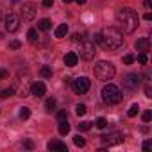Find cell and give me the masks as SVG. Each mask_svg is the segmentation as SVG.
I'll return each mask as SVG.
<instances>
[{
	"label": "cell",
	"instance_id": "39",
	"mask_svg": "<svg viewBox=\"0 0 152 152\" xmlns=\"http://www.w3.org/2000/svg\"><path fill=\"white\" fill-rule=\"evenodd\" d=\"M143 20L150 22V20H152V15H150V13H145V15H143Z\"/></svg>",
	"mask_w": 152,
	"mask_h": 152
},
{
	"label": "cell",
	"instance_id": "21",
	"mask_svg": "<svg viewBox=\"0 0 152 152\" xmlns=\"http://www.w3.org/2000/svg\"><path fill=\"white\" fill-rule=\"evenodd\" d=\"M56 99H47V102H45V107H47V111H54L56 109Z\"/></svg>",
	"mask_w": 152,
	"mask_h": 152
},
{
	"label": "cell",
	"instance_id": "11",
	"mask_svg": "<svg viewBox=\"0 0 152 152\" xmlns=\"http://www.w3.org/2000/svg\"><path fill=\"white\" fill-rule=\"evenodd\" d=\"M31 93L39 99V97H43V95L47 93V88H45V84H43L41 81H36V83H32V86H31Z\"/></svg>",
	"mask_w": 152,
	"mask_h": 152
},
{
	"label": "cell",
	"instance_id": "7",
	"mask_svg": "<svg viewBox=\"0 0 152 152\" xmlns=\"http://www.w3.org/2000/svg\"><path fill=\"white\" fill-rule=\"evenodd\" d=\"M4 27L7 32H16L20 29V18L15 15V13H9L6 18H4Z\"/></svg>",
	"mask_w": 152,
	"mask_h": 152
},
{
	"label": "cell",
	"instance_id": "30",
	"mask_svg": "<svg viewBox=\"0 0 152 152\" xmlns=\"http://www.w3.org/2000/svg\"><path fill=\"white\" fill-rule=\"evenodd\" d=\"M132 61H134V56H132V54H127V56L124 57V63H125V64H131Z\"/></svg>",
	"mask_w": 152,
	"mask_h": 152
},
{
	"label": "cell",
	"instance_id": "31",
	"mask_svg": "<svg viewBox=\"0 0 152 152\" xmlns=\"http://www.w3.org/2000/svg\"><path fill=\"white\" fill-rule=\"evenodd\" d=\"M57 118H59V122H61V120H68V113H66V111H59V113H57Z\"/></svg>",
	"mask_w": 152,
	"mask_h": 152
},
{
	"label": "cell",
	"instance_id": "15",
	"mask_svg": "<svg viewBox=\"0 0 152 152\" xmlns=\"http://www.w3.org/2000/svg\"><path fill=\"white\" fill-rule=\"evenodd\" d=\"M66 32H68V25L66 23H61L59 27H56V38H64L66 36Z\"/></svg>",
	"mask_w": 152,
	"mask_h": 152
},
{
	"label": "cell",
	"instance_id": "33",
	"mask_svg": "<svg viewBox=\"0 0 152 152\" xmlns=\"http://www.w3.org/2000/svg\"><path fill=\"white\" fill-rule=\"evenodd\" d=\"M7 77H9V72L2 68V70H0V81H2V79H7Z\"/></svg>",
	"mask_w": 152,
	"mask_h": 152
},
{
	"label": "cell",
	"instance_id": "37",
	"mask_svg": "<svg viewBox=\"0 0 152 152\" xmlns=\"http://www.w3.org/2000/svg\"><path fill=\"white\" fill-rule=\"evenodd\" d=\"M52 4H54V0H43V6L45 7H52Z\"/></svg>",
	"mask_w": 152,
	"mask_h": 152
},
{
	"label": "cell",
	"instance_id": "8",
	"mask_svg": "<svg viewBox=\"0 0 152 152\" xmlns=\"http://www.w3.org/2000/svg\"><path fill=\"white\" fill-rule=\"evenodd\" d=\"M36 13H38V6L34 2H25L22 6V16H23V20H27V22L34 20Z\"/></svg>",
	"mask_w": 152,
	"mask_h": 152
},
{
	"label": "cell",
	"instance_id": "43",
	"mask_svg": "<svg viewBox=\"0 0 152 152\" xmlns=\"http://www.w3.org/2000/svg\"><path fill=\"white\" fill-rule=\"evenodd\" d=\"M75 2H77V4H81V6H83V4H86V0H75Z\"/></svg>",
	"mask_w": 152,
	"mask_h": 152
},
{
	"label": "cell",
	"instance_id": "1",
	"mask_svg": "<svg viewBox=\"0 0 152 152\" xmlns=\"http://www.w3.org/2000/svg\"><path fill=\"white\" fill-rule=\"evenodd\" d=\"M116 22H118V25H120V32L124 34H131V32H134L136 31V27H138V23H140V16H138V13L134 11V9H131V7H120L118 11H116Z\"/></svg>",
	"mask_w": 152,
	"mask_h": 152
},
{
	"label": "cell",
	"instance_id": "42",
	"mask_svg": "<svg viewBox=\"0 0 152 152\" xmlns=\"http://www.w3.org/2000/svg\"><path fill=\"white\" fill-rule=\"evenodd\" d=\"M143 6H145V9H150V0H145Z\"/></svg>",
	"mask_w": 152,
	"mask_h": 152
},
{
	"label": "cell",
	"instance_id": "40",
	"mask_svg": "<svg viewBox=\"0 0 152 152\" xmlns=\"http://www.w3.org/2000/svg\"><path fill=\"white\" fill-rule=\"evenodd\" d=\"M93 43H100V34H93Z\"/></svg>",
	"mask_w": 152,
	"mask_h": 152
},
{
	"label": "cell",
	"instance_id": "14",
	"mask_svg": "<svg viewBox=\"0 0 152 152\" xmlns=\"http://www.w3.org/2000/svg\"><path fill=\"white\" fill-rule=\"evenodd\" d=\"M77 61H79V56L75 54V52H68L64 56V64L66 66H75V64H77Z\"/></svg>",
	"mask_w": 152,
	"mask_h": 152
},
{
	"label": "cell",
	"instance_id": "9",
	"mask_svg": "<svg viewBox=\"0 0 152 152\" xmlns=\"http://www.w3.org/2000/svg\"><path fill=\"white\" fill-rule=\"evenodd\" d=\"M100 140L106 147H113V145H120L124 141V136L120 132H111V134H102Z\"/></svg>",
	"mask_w": 152,
	"mask_h": 152
},
{
	"label": "cell",
	"instance_id": "34",
	"mask_svg": "<svg viewBox=\"0 0 152 152\" xmlns=\"http://www.w3.org/2000/svg\"><path fill=\"white\" fill-rule=\"evenodd\" d=\"M72 41H83V34H79V32H75V34L72 36Z\"/></svg>",
	"mask_w": 152,
	"mask_h": 152
},
{
	"label": "cell",
	"instance_id": "26",
	"mask_svg": "<svg viewBox=\"0 0 152 152\" xmlns=\"http://www.w3.org/2000/svg\"><path fill=\"white\" fill-rule=\"evenodd\" d=\"M75 113H77L79 116H83L86 113V106L84 104H79V106H75Z\"/></svg>",
	"mask_w": 152,
	"mask_h": 152
},
{
	"label": "cell",
	"instance_id": "19",
	"mask_svg": "<svg viewBox=\"0 0 152 152\" xmlns=\"http://www.w3.org/2000/svg\"><path fill=\"white\" fill-rule=\"evenodd\" d=\"M27 39H29L31 43H36V41H38V31H36V29H31V31L27 32Z\"/></svg>",
	"mask_w": 152,
	"mask_h": 152
},
{
	"label": "cell",
	"instance_id": "10",
	"mask_svg": "<svg viewBox=\"0 0 152 152\" xmlns=\"http://www.w3.org/2000/svg\"><path fill=\"white\" fill-rule=\"evenodd\" d=\"M81 57L86 61H91L95 57V43L93 41H84L81 45Z\"/></svg>",
	"mask_w": 152,
	"mask_h": 152
},
{
	"label": "cell",
	"instance_id": "29",
	"mask_svg": "<svg viewBox=\"0 0 152 152\" xmlns=\"http://www.w3.org/2000/svg\"><path fill=\"white\" fill-rule=\"evenodd\" d=\"M138 61H140L141 64H147V61H148V59H147V54H145V52H140V56H138Z\"/></svg>",
	"mask_w": 152,
	"mask_h": 152
},
{
	"label": "cell",
	"instance_id": "20",
	"mask_svg": "<svg viewBox=\"0 0 152 152\" xmlns=\"http://www.w3.org/2000/svg\"><path fill=\"white\" fill-rule=\"evenodd\" d=\"M39 73H41V77H45V79L52 77V70H50V66H43V68L39 70Z\"/></svg>",
	"mask_w": 152,
	"mask_h": 152
},
{
	"label": "cell",
	"instance_id": "6",
	"mask_svg": "<svg viewBox=\"0 0 152 152\" xmlns=\"http://www.w3.org/2000/svg\"><path fill=\"white\" fill-rule=\"evenodd\" d=\"M124 90L127 91H134L138 86H140V75L138 73H127L125 77H124Z\"/></svg>",
	"mask_w": 152,
	"mask_h": 152
},
{
	"label": "cell",
	"instance_id": "5",
	"mask_svg": "<svg viewBox=\"0 0 152 152\" xmlns=\"http://www.w3.org/2000/svg\"><path fill=\"white\" fill-rule=\"evenodd\" d=\"M72 88L77 95H84L90 90V79L88 77H77L75 81H72Z\"/></svg>",
	"mask_w": 152,
	"mask_h": 152
},
{
	"label": "cell",
	"instance_id": "27",
	"mask_svg": "<svg viewBox=\"0 0 152 152\" xmlns=\"http://www.w3.org/2000/svg\"><path fill=\"white\" fill-rule=\"evenodd\" d=\"M95 125H97V127H99V129H104V127H106V125H107V120H106V118H102V116H100V118H99V120H97V122H95Z\"/></svg>",
	"mask_w": 152,
	"mask_h": 152
},
{
	"label": "cell",
	"instance_id": "23",
	"mask_svg": "<svg viewBox=\"0 0 152 152\" xmlns=\"http://www.w3.org/2000/svg\"><path fill=\"white\" fill-rule=\"evenodd\" d=\"M31 116V109L29 107H20V118L22 120H27Z\"/></svg>",
	"mask_w": 152,
	"mask_h": 152
},
{
	"label": "cell",
	"instance_id": "3",
	"mask_svg": "<svg viewBox=\"0 0 152 152\" xmlns=\"http://www.w3.org/2000/svg\"><path fill=\"white\" fill-rule=\"evenodd\" d=\"M93 73H95V77H97L99 81L107 83V81H111V79L115 77L116 70H115V66H113L109 61H99V63L95 64V68H93Z\"/></svg>",
	"mask_w": 152,
	"mask_h": 152
},
{
	"label": "cell",
	"instance_id": "17",
	"mask_svg": "<svg viewBox=\"0 0 152 152\" xmlns=\"http://www.w3.org/2000/svg\"><path fill=\"white\" fill-rule=\"evenodd\" d=\"M50 27H52V22H50L48 18H43V20L38 22V29H39V31H48Z\"/></svg>",
	"mask_w": 152,
	"mask_h": 152
},
{
	"label": "cell",
	"instance_id": "41",
	"mask_svg": "<svg viewBox=\"0 0 152 152\" xmlns=\"http://www.w3.org/2000/svg\"><path fill=\"white\" fill-rule=\"evenodd\" d=\"M145 95H147V97H152V91H150V88H148V86L145 88Z\"/></svg>",
	"mask_w": 152,
	"mask_h": 152
},
{
	"label": "cell",
	"instance_id": "4",
	"mask_svg": "<svg viewBox=\"0 0 152 152\" xmlns=\"http://www.w3.org/2000/svg\"><path fill=\"white\" fill-rule=\"evenodd\" d=\"M102 100L107 104V106H115L122 100V91L116 84H106L104 90H102Z\"/></svg>",
	"mask_w": 152,
	"mask_h": 152
},
{
	"label": "cell",
	"instance_id": "28",
	"mask_svg": "<svg viewBox=\"0 0 152 152\" xmlns=\"http://www.w3.org/2000/svg\"><path fill=\"white\" fill-rule=\"evenodd\" d=\"M141 118H143V122H145V124H148V122L152 120V111H145Z\"/></svg>",
	"mask_w": 152,
	"mask_h": 152
},
{
	"label": "cell",
	"instance_id": "25",
	"mask_svg": "<svg viewBox=\"0 0 152 152\" xmlns=\"http://www.w3.org/2000/svg\"><path fill=\"white\" fill-rule=\"evenodd\" d=\"M90 129H91V122H81V124H79V131L86 132V131H90Z\"/></svg>",
	"mask_w": 152,
	"mask_h": 152
},
{
	"label": "cell",
	"instance_id": "13",
	"mask_svg": "<svg viewBox=\"0 0 152 152\" xmlns=\"http://www.w3.org/2000/svg\"><path fill=\"white\" fill-rule=\"evenodd\" d=\"M134 47H136V50H138V52H148L150 41H148V38H140V39L134 43Z\"/></svg>",
	"mask_w": 152,
	"mask_h": 152
},
{
	"label": "cell",
	"instance_id": "32",
	"mask_svg": "<svg viewBox=\"0 0 152 152\" xmlns=\"http://www.w3.org/2000/svg\"><path fill=\"white\" fill-rule=\"evenodd\" d=\"M20 45H22V43H20L18 39H13V41L9 43V47H11V48H15V50H16V48H20Z\"/></svg>",
	"mask_w": 152,
	"mask_h": 152
},
{
	"label": "cell",
	"instance_id": "36",
	"mask_svg": "<svg viewBox=\"0 0 152 152\" xmlns=\"http://www.w3.org/2000/svg\"><path fill=\"white\" fill-rule=\"evenodd\" d=\"M23 147H25V148H34V143H32L31 140H27V141H23Z\"/></svg>",
	"mask_w": 152,
	"mask_h": 152
},
{
	"label": "cell",
	"instance_id": "35",
	"mask_svg": "<svg viewBox=\"0 0 152 152\" xmlns=\"http://www.w3.org/2000/svg\"><path fill=\"white\" fill-rule=\"evenodd\" d=\"M4 31H6V27H4V20H2V16H0V38L4 36Z\"/></svg>",
	"mask_w": 152,
	"mask_h": 152
},
{
	"label": "cell",
	"instance_id": "38",
	"mask_svg": "<svg viewBox=\"0 0 152 152\" xmlns=\"http://www.w3.org/2000/svg\"><path fill=\"white\" fill-rule=\"evenodd\" d=\"M143 150H150V140H147V141L143 143Z\"/></svg>",
	"mask_w": 152,
	"mask_h": 152
},
{
	"label": "cell",
	"instance_id": "2",
	"mask_svg": "<svg viewBox=\"0 0 152 152\" xmlns=\"http://www.w3.org/2000/svg\"><path fill=\"white\" fill-rule=\"evenodd\" d=\"M100 43L107 50H118L124 45V34L116 27H106L100 32Z\"/></svg>",
	"mask_w": 152,
	"mask_h": 152
},
{
	"label": "cell",
	"instance_id": "22",
	"mask_svg": "<svg viewBox=\"0 0 152 152\" xmlns=\"http://www.w3.org/2000/svg\"><path fill=\"white\" fill-rule=\"evenodd\" d=\"M73 143L77 145V147H84V145H86V140H84L81 134H77V136H73Z\"/></svg>",
	"mask_w": 152,
	"mask_h": 152
},
{
	"label": "cell",
	"instance_id": "12",
	"mask_svg": "<svg viewBox=\"0 0 152 152\" xmlns=\"http://www.w3.org/2000/svg\"><path fill=\"white\" fill-rule=\"evenodd\" d=\"M47 148H48V150H61V152H66V150H68L66 143H63V141H59V140H52V141H48Z\"/></svg>",
	"mask_w": 152,
	"mask_h": 152
},
{
	"label": "cell",
	"instance_id": "24",
	"mask_svg": "<svg viewBox=\"0 0 152 152\" xmlns=\"http://www.w3.org/2000/svg\"><path fill=\"white\" fill-rule=\"evenodd\" d=\"M138 111H140V106H138V104H132V106H131V109L127 111V115L132 118V116H136V115H138Z\"/></svg>",
	"mask_w": 152,
	"mask_h": 152
},
{
	"label": "cell",
	"instance_id": "44",
	"mask_svg": "<svg viewBox=\"0 0 152 152\" xmlns=\"http://www.w3.org/2000/svg\"><path fill=\"white\" fill-rule=\"evenodd\" d=\"M63 2H64V4H70V2H72V0H63Z\"/></svg>",
	"mask_w": 152,
	"mask_h": 152
},
{
	"label": "cell",
	"instance_id": "16",
	"mask_svg": "<svg viewBox=\"0 0 152 152\" xmlns=\"http://www.w3.org/2000/svg\"><path fill=\"white\" fill-rule=\"evenodd\" d=\"M70 132V124H68V120H61L59 122V134L61 136H66Z\"/></svg>",
	"mask_w": 152,
	"mask_h": 152
},
{
	"label": "cell",
	"instance_id": "18",
	"mask_svg": "<svg viewBox=\"0 0 152 152\" xmlns=\"http://www.w3.org/2000/svg\"><path fill=\"white\" fill-rule=\"evenodd\" d=\"M13 95H15V88H6V90L0 91V99H9Z\"/></svg>",
	"mask_w": 152,
	"mask_h": 152
}]
</instances>
